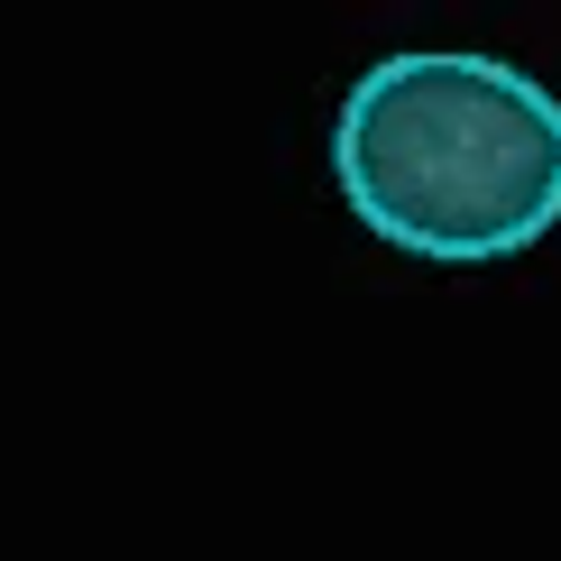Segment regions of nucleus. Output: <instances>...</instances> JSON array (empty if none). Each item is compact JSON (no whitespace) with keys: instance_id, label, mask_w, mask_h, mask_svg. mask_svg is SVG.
I'll return each instance as SVG.
<instances>
[{"instance_id":"1","label":"nucleus","mask_w":561,"mask_h":561,"mask_svg":"<svg viewBox=\"0 0 561 561\" xmlns=\"http://www.w3.org/2000/svg\"><path fill=\"white\" fill-rule=\"evenodd\" d=\"M332 175L405 259H516L561 221V102L497 56H387L341 102Z\"/></svg>"}]
</instances>
